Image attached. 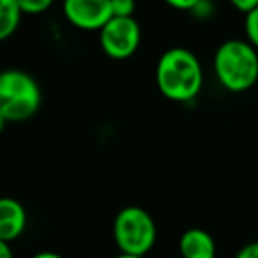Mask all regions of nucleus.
Returning <instances> with one entry per match:
<instances>
[{
	"instance_id": "obj_7",
	"label": "nucleus",
	"mask_w": 258,
	"mask_h": 258,
	"mask_svg": "<svg viewBox=\"0 0 258 258\" xmlns=\"http://www.w3.org/2000/svg\"><path fill=\"white\" fill-rule=\"evenodd\" d=\"M27 228V211L13 197H0V241L11 242Z\"/></svg>"
},
{
	"instance_id": "obj_4",
	"label": "nucleus",
	"mask_w": 258,
	"mask_h": 258,
	"mask_svg": "<svg viewBox=\"0 0 258 258\" xmlns=\"http://www.w3.org/2000/svg\"><path fill=\"white\" fill-rule=\"evenodd\" d=\"M112 235L119 253L144 256L156 241L155 220L143 207H123L114 218Z\"/></svg>"
},
{
	"instance_id": "obj_9",
	"label": "nucleus",
	"mask_w": 258,
	"mask_h": 258,
	"mask_svg": "<svg viewBox=\"0 0 258 258\" xmlns=\"http://www.w3.org/2000/svg\"><path fill=\"white\" fill-rule=\"evenodd\" d=\"M21 16L23 13L16 0H0V42L9 39L18 30Z\"/></svg>"
},
{
	"instance_id": "obj_14",
	"label": "nucleus",
	"mask_w": 258,
	"mask_h": 258,
	"mask_svg": "<svg viewBox=\"0 0 258 258\" xmlns=\"http://www.w3.org/2000/svg\"><path fill=\"white\" fill-rule=\"evenodd\" d=\"M230 4L234 6V9H237L239 13H242L244 16L258 7V0H230Z\"/></svg>"
},
{
	"instance_id": "obj_1",
	"label": "nucleus",
	"mask_w": 258,
	"mask_h": 258,
	"mask_svg": "<svg viewBox=\"0 0 258 258\" xmlns=\"http://www.w3.org/2000/svg\"><path fill=\"white\" fill-rule=\"evenodd\" d=\"M156 86L172 102L197 99L204 86V71L195 53L186 48L167 49L156 63Z\"/></svg>"
},
{
	"instance_id": "obj_13",
	"label": "nucleus",
	"mask_w": 258,
	"mask_h": 258,
	"mask_svg": "<svg viewBox=\"0 0 258 258\" xmlns=\"http://www.w3.org/2000/svg\"><path fill=\"white\" fill-rule=\"evenodd\" d=\"M163 2L177 11H194L202 0H163Z\"/></svg>"
},
{
	"instance_id": "obj_18",
	"label": "nucleus",
	"mask_w": 258,
	"mask_h": 258,
	"mask_svg": "<svg viewBox=\"0 0 258 258\" xmlns=\"http://www.w3.org/2000/svg\"><path fill=\"white\" fill-rule=\"evenodd\" d=\"M114 258H144V256H137V255H128V253H119Z\"/></svg>"
},
{
	"instance_id": "obj_3",
	"label": "nucleus",
	"mask_w": 258,
	"mask_h": 258,
	"mask_svg": "<svg viewBox=\"0 0 258 258\" xmlns=\"http://www.w3.org/2000/svg\"><path fill=\"white\" fill-rule=\"evenodd\" d=\"M42 92L28 72L7 69L0 72V116L9 123L30 119L39 111Z\"/></svg>"
},
{
	"instance_id": "obj_16",
	"label": "nucleus",
	"mask_w": 258,
	"mask_h": 258,
	"mask_svg": "<svg viewBox=\"0 0 258 258\" xmlns=\"http://www.w3.org/2000/svg\"><path fill=\"white\" fill-rule=\"evenodd\" d=\"M0 258H14L11 244H7L4 241H0Z\"/></svg>"
},
{
	"instance_id": "obj_2",
	"label": "nucleus",
	"mask_w": 258,
	"mask_h": 258,
	"mask_svg": "<svg viewBox=\"0 0 258 258\" xmlns=\"http://www.w3.org/2000/svg\"><path fill=\"white\" fill-rule=\"evenodd\" d=\"M214 72L225 90L241 93L258 81V49L248 41L228 39L214 53Z\"/></svg>"
},
{
	"instance_id": "obj_17",
	"label": "nucleus",
	"mask_w": 258,
	"mask_h": 258,
	"mask_svg": "<svg viewBox=\"0 0 258 258\" xmlns=\"http://www.w3.org/2000/svg\"><path fill=\"white\" fill-rule=\"evenodd\" d=\"M32 258H63V256L58 255V253H54V251H41V253H35Z\"/></svg>"
},
{
	"instance_id": "obj_8",
	"label": "nucleus",
	"mask_w": 258,
	"mask_h": 258,
	"mask_svg": "<svg viewBox=\"0 0 258 258\" xmlns=\"http://www.w3.org/2000/svg\"><path fill=\"white\" fill-rule=\"evenodd\" d=\"M181 258H216V242L204 228H188L179 239Z\"/></svg>"
},
{
	"instance_id": "obj_20",
	"label": "nucleus",
	"mask_w": 258,
	"mask_h": 258,
	"mask_svg": "<svg viewBox=\"0 0 258 258\" xmlns=\"http://www.w3.org/2000/svg\"><path fill=\"white\" fill-rule=\"evenodd\" d=\"M179 258H181V256H179Z\"/></svg>"
},
{
	"instance_id": "obj_15",
	"label": "nucleus",
	"mask_w": 258,
	"mask_h": 258,
	"mask_svg": "<svg viewBox=\"0 0 258 258\" xmlns=\"http://www.w3.org/2000/svg\"><path fill=\"white\" fill-rule=\"evenodd\" d=\"M235 258H258V241L248 242Z\"/></svg>"
},
{
	"instance_id": "obj_11",
	"label": "nucleus",
	"mask_w": 258,
	"mask_h": 258,
	"mask_svg": "<svg viewBox=\"0 0 258 258\" xmlns=\"http://www.w3.org/2000/svg\"><path fill=\"white\" fill-rule=\"evenodd\" d=\"M244 32H246V39H248L249 44L258 49V7L255 11H251L249 14H246Z\"/></svg>"
},
{
	"instance_id": "obj_10",
	"label": "nucleus",
	"mask_w": 258,
	"mask_h": 258,
	"mask_svg": "<svg viewBox=\"0 0 258 258\" xmlns=\"http://www.w3.org/2000/svg\"><path fill=\"white\" fill-rule=\"evenodd\" d=\"M18 6H20L21 13L23 14H30V16H35V14H42L53 6L54 0H16Z\"/></svg>"
},
{
	"instance_id": "obj_19",
	"label": "nucleus",
	"mask_w": 258,
	"mask_h": 258,
	"mask_svg": "<svg viewBox=\"0 0 258 258\" xmlns=\"http://www.w3.org/2000/svg\"><path fill=\"white\" fill-rule=\"evenodd\" d=\"M7 123H9V121H7V119L4 118V116H0V134L4 132V128H6V125H7Z\"/></svg>"
},
{
	"instance_id": "obj_5",
	"label": "nucleus",
	"mask_w": 258,
	"mask_h": 258,
	"mask_svg": "<svg viewBox=\"0 0 258 258\" xmlns=\"http://www.w3.org/2000/svg\"><path fill=\"white\" fill-rule=\"evenodd\" d=\"M141 44V27L136 18H111L100 30V48L112 60L134 56Z\"/></svg>"
},
{
	"instance_id": "obj_12",
	"label": "nucleus",
	"mask_w": 258,
	"mask_h": 258,
	"mask_svg": "<svg viewBox=\"0 0 258 258\" xmlns=\"http://www.w3.org/2000/svg\"><path fill=\"white\" fill-rule=\"evenodd\" d=\"M112 18H134L136 0H111Z\"/></svg>"
},
{
	"instance_id": "obj_6",
	"label": "nucleus",
	"mask_w": 258,
	"mask_h": 258,
	"mask_svg": "<svg viewBox=\"0 0 258 258\" xmlns=\"http://www.w3.org/2000/svg\"><path fill=\"white\" fill-rule=\"evenodd\" d=\"M63 16L79 30H102L112 18L111 0H63Z\"/></svg>"
}]
</instances>
